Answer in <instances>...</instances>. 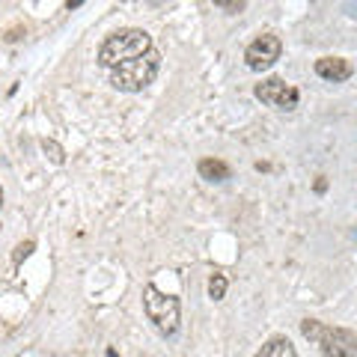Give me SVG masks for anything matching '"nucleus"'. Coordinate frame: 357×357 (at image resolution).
Wrapping results in <instances>:
<instances>
[{"label":"nucleus","mask_w":357,"mask_h":357,"mask_svg":"<svg viewBox=\"0 0 357 357\" xmlns=\"http://www.w3.org/2000/svg\"><path fill=\"white\" fill-rule=\"evenodd\" d=\"M280 51H283L280 39H277L274 33H262V36H256V39L248 45V51H244L248 69H253V72H265V69H271V66H274L277 60H280Z\"/></svg>","instance_id":"obj_6"},{"label":"nucleus","mask_w":357,"mask_h":357,"mask_svg":"<svg viewBox=\"0 0 357 357\" xmlns=\"http://www.w3.org/2000/svg\"><path fill=\"white\" fill-rule=\"evenodd\" d=\"M146 51H152V36L146 30L128 27V30H119L102 42V48H98V66L116 69V66L128 63L134 57H143Z\"/></svg>","instance_id":"obj_1"},{"label":"nucleus","mask_w":357,"mask_h":357,"mask_svg":"<svg viewBox=\"0 0 357 357\" xmlns=\"http://www.w3.org/2000/svg\"><path fill=\"white\" fill-rule=\"evenodd\" d=\"M253 357H298V351L286 337H271Z\"/></svg>","instance_id":"obj_9"},{"label":"nucleus","mask_w":357,"mask_h":357,"mask_svg":"<svg viewBox=\"0 0 357 357\" xmlns=\"http://www.w3.org/2000/svg\"><path fill=\"white\" fill-rule=\"evenodd\" d=\"M143 310H146V319L152 321V328L161 333V337H176L178 331V298L164 295L158 286H146L143 289Z\"/></svg>","instance_id":"obj_3"},{"label":"nucleus","mask_w":357,"mask_h":357,"mask_svg":"<svg viewBox=\"0 0 357 357\" xmlns=\"http://www.w3.org/2000/svg\"><path fill=\"white\" fill-rule=\"evenodd\" d=\"M33 248H36V244H33V241H24V244H18V248H15V265H21V262H24L27 256L33 253Z\"/></svg>","instance_id":"obj_11"},{"label":"nucleus","mask_w":357,"mask_h":357,"mask_svg":"<svg viewBox=\"0 0 357 357\" xmlns=\"http://www.w3.org/2000/svg\"><path fill=\"white\" fill-rule=\"evenodd\" d=\"M351 72H354L351 63L342 60V57H321V60H316V75L325 77V81H331V84L349 81Z\"/></svg>","instance_id":"obj_7"},{"label":"nucleus","mask_w":357,"mask_h":357,"mask_svg":"<svg viewBox=\"0 0 357 357\" xmlns=\"http://www.w3.org/2000/svg\"><path fill=\"white\" fill-rule=\"evenodd\" d=\"M197 170H199V176H203L206 182H227V178H232L229 164L220 161V158H203L197 164Z\"/></svg>","instance_id":"obj_8"},{"label":"nucleus","mask_w":357,"mask_h":357,"mask_svg":"<svg viewBox=\"0 0 357 357\" xmlns=\"http://www.w3.org/2000/svg\"><path fill=\"white\" fill-rule=\"evenodd\" d=\"M215 6H218V9H227V13H241V9H244L241 0H218Z\"/></svg>","instance_id":"obj_13"},{"label":"nucleus","mask_w":357,"mask_h":357,"mask_svg":"<svg viewBox=\"0 0 357 357\" xmlns=\"http://www.w3.org/2000/svg\"><path fill=\"white\" fill-rule=\"evenodd\" d=\"M227 277L223 274H211V280H208V298L211 301H220L223 295H227Z\"/></svg>","instance_id":"obj_10"},{"label":"nucleus","mask_w":357,"mask_h":357,"mask_svg":"<svg viewBox=\"0 0 357 357\" xmlns=\"http://www.w3.org/2000/svg\"><path fill=\"white\" fill-rule=\"evenodd\" d=\"M316 342L321 349V357H357V333L349 328L321 325Z\"/></svg>","instance_id":"obj_5"},{"label":"nucleus","mask_w":357,"mask_h":357,"mask_svg":"<svg viewBox=\"0 0 357 357\" xmlns=\"http://www.w3.org/2000/svg\"><path fill=\"white\" fill-rule=\"evenodd\" d=\"M0 206H3V191H0Z\"/></svg>","instance_id":"obj_15"},{"label":"nucleus","mask_w":357,"mask_h":357,"mask_svg":"<svg viewBox=\"0 0 357 357\" xmlns=\"http://www.w3.org/2000/svg\"><path fill=\"white\" fill-rule=\"evenodd\" d=\"M158 69H161V54L152 48L143 57H134L116 66V69H110V86L119 89V93H140V89H146L155 81Z\"/></svg>","instance_id":"obj_2"},{"label":"nucleus","mask_w":357,"mask_h":357,"mask_svg":"<svg viewBox=\"0 0 357 357\" xmlns=\"http://www.w3.org/2000/svg\"><path fill=\"white\" fill-rule=\"evenodd\" d=\"M42 149H45V152H51V161L63 164V149H60V146H57V143H54V140H45V143H42Z\"/></svg>","instance_id":"obj_12"},{"label":"nucleus","mask_w":357,"mask_h":357,"mask_svg":"<svg viewBox=\"0 0 357 357\" xmlns=\"http://www.w3.org/2000/svg\"><path fill=\"white\" fill-rule=\"evenodd\" d=\"M107 357H116V351H114V349H107Z\"/></svg>","instance_id":"obj_14"},{"label":"nucleus","mask_w":357,"mask_h":357,"mask_svg":"<svg viewBox=\"0 0 357 357\" xmlns=\"http://www.w3.org/2000/svg\"><path fill=\"white\" fill-rule=\"evenodd\" d=\"M253 93H256V98H259L262 105L277 107V110H295L298 102H301V93L292 84H286L283 77H268V81L256 84Z\"/></svg>","instance_id":"obj_4"}]
</instances>
